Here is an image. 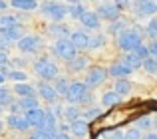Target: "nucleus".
Here are the masks:
<instances>
[{
	"instance_id": "nucleus-1",
	"label": "nucleus",
	"mask_w": 157,
	"mask_h": 139,
	"mask_svg": "<svg viewBox=\"0 0 157 139\" xmlns=\"http://www.w3.org/2000/svg\"><path fill=\"white\" fill-rule=\"evenodd\" d=\"M66 100H68L72 105L90 103V101H92V88H88L86 81H70Z\"/></svg>"
},
{
	"instance_id": "nucleus-2",
	"label": "nucleus",
	"mask_w": 157,
	"mask_h": 139,
	"mask_svg": "<svg viewBox=\"0 0 157 139\" xmlns=\"http://www.w3.org/2000/svg\"><path fill=\"white\" fill-rule=\"evenodd\" d=\"M141 42H143L141 34H139L137 30H133V28H123L117 34V48L123 54H125V52H133L135 46H139Z\"/></svg>"
},
{
	"instance_id": "nucleus-3",
	"label": "nucleus",
	"mask_w": 157,
	"mask_h": 139,
	"mask_svg": "<svg viewBox=\"0 0 157 139\" xmlns=\"http://www.w3.org/2000/svg\"><path fill=\"white\" fill-rule=\"evenodd\" d=\"M40 10H42V14L48 16L52 22H62V20L68 16V6H64V4H60V2H54V0L42 4Z\"/></svg>"
},
{
	"instance_id": "nucleus-4",
	"label": "nucleus",
	"mask_w": 157,
	"mask_h": 139,
	"mask_svg": "<svg viewBox=\"0 0 157 139\" xmlns=\"http://www.w3.org/2000/svg\"><path fill=\"white\" fill-rule=\"evenodd\" d=\"M16 48H18L22 54H36V52L42 48V40L36 34H24L22 38L16 42Z\"/></svg>"
},
{
	"instance_id": "nucleus-5",
	"label": "nucleus",
	"mask_w": 157,
	"mask_h": 139,
	"mask_svg": "<svg viewBox=\"0 0 157 139\" xmlns=\"http://www.w3.org/2000/svg\"><path fill=\"white\" fill-rule=\"evenodd\" d=\"M54 54H56L58 58L70 62V60L78 54V50L74 48V44L70 42V38H58L56 42H54Z\"/></svg>"
},
{
	"instance_id": "nucleus-6",
	"label": "nucleus",
	"mask_w": 157,
	"mask_h": 139,
	"mask_svg": "<svg viewBox=\"0 0 157 139\" xmlns=\"http://www.w3.org/2000/svg\"><path fill=\"white\" fill-rule=\"evenodd\" d=\"M34 70L42 80H54V77H58V66L48 58H40L34 64Z\"/></svg>"
},
{
	"instance_id": "nucleus-7",
	"label": "nucleus",
	"mask_w": 157,
	"mask_h": 139,
	"mask_svg": "<svg viewBox=\"0 0 157 139\" xmlns=\"http://www.w3.org/2000/svg\"><path fill=\"white\" fill-rule=\"evenodd\" d=\"M105 80H107V70L105 68H101V66L88 68V73H86V84H88V88L96 89V88H100Z\"/></svg>"
},
{
	"instance_id": "nucleus-8",
	"label": "nucleus",
	"mask_w": 157,
	"mask_h": 139,
	"mask_svg": "<svg viewBox=\"0 0 157 139\" xmlns=\"http://www.w3.org/2000/svg\"><path fill=\"white\" fill-rule=\"evenodd\" d=\"M96 14L100 16V20H107V22H115L121 16V10L115 6L113 2H101L100 8L96 10Z\"/></svg>"
},
{
	"instance_id": "nucleus-9",
	"label": "nucleus",
	"mask_w": 157,
	"mask_h": 139,
	"mask_svg": "<svg viewBox=\"0 0 157 139\" xmlns=\"http://www.w3.org/2000/svg\"><path fill=\"white\" fill-rule=\"evenodd\" d=\"M36 93H38V96L42 97L46 103H56L58 97H60V96H58V92L54 89V85H50L46 80H42V81L38 84V88H36Z\"/></svg>"
},
{
	"instance_id": "nucleus-10",
	"label": "nucleus",
	"mask_w": 157,
	"mask_h": 139,
	"mask_svg": "<svg viewBox=\"0 0 157 139\" xmlns=\"http://www.w3.org/2000/svg\"><path fill=\"white\" fill-rule=\"evenodd\" d=\"M6 125L10 129H16V131H28L30 129V125H28L26 117L22 115V113H10L6 119Z\"/></svg>"
},
{
	"instance_id": "nucleus-11",
	"label": "nucleus",
	"mask_w": 157,
	"mask_h": 139,
	"mask_svg": "<svg viewBox=\"0 0 157 139\" xmlns=\"http://www.w3.org/2000/svg\"><path fill=\"white\" fill-rule=\"evenodd\" d=\"M133 12H135V16H153L157 12V2H153V0H141V2H135Z\"/></svg>"
},
{
	"instance_id": "nucleus-12",
	"label": "nucleus",
	"mask_w": 157,
	"mask_h": 139,
	"mask_svg": "<svg viewBox=\"0 0 157 139\" xmlns=\"http://www.w3.org/2000/svg\"><path fill=\"white\" fill-rule=\"evenodd\" d=\"M70 42L74 44L76 50H88V44H90V36L86 34L84 30H76L70 34Z\"/></svg>"
},
{
	"instance_id": "nucleus-13",
	"label": "nucleus",
	"mask_w": 157,
	"mask_h": 139,
	"mask_svg": "<svg viewBox=\"0 0 157 139\" xmlns=\"http://www.w3.org/2000/svg\"><path fill=\"white\" fill-rule=\"evenodd\" d=\"M22 32H24V28L20 26V24H16V26H12V28H8V30H4V32H0V38L4 40V42H18L20 38H22Z\"/></svg>"
},
{
	"instance_id": "nucleus-14",
	"label": "nucleus",
	"mask_w": 157,
	"mask_h": 139,
	"mask_svg": "<svg viewBox=\"0 0 157 139\" xmlns=\"http://www.w3.org/2000/svg\"><path fill=\"white\" fill-rule=\"evenodd\" d=\"M80 22H82V26H84V28H90V30H98V28H100V24H101V20H100V16H98L96 12L86 10V12H84V16L80 18Z\"/></svg>"
},
{
	"instance_id": "nucleus-15",
	"label": "nucleus",
	"mask_w": 157,
	"mask_h": 139,
	"mask_svg": "<svg viewBox=\"0 0 157 139\" xmlns=\"http://www.w3.org/2000/svg\"><path fill=\"white\" fill-rule=\"evenodd\" d=\"M131 72H133V70L127 68L125 64L119 60V62H113V64L109 66V70H107V76H111V77H127Z\"/></svg>"
},
{
	"instance_id": "nucleus-16",
	"label": "nucleus",
	"mask_w": 157,
	"mask_h": 139,
	"mask_svg": "<svg viewBox=\"0 0 157 139\" xmlns=\"http://www.w3.org/2000/svg\"><path fill=\"white\" fill-rule=\"evenodd\" d=\"M24 117H26L30 127H40L42 125V117H44V109H40V107L28 109V111H24Z\"/></svg>"
},
{
	"instance_id": "nucleus-17",
	"label": "nucleus",
	"mask_w": 157,
	"mask_h": 139,
	"mask_svg": "<svg viewBox=\"0 0 157 139\" xmlns=\"http://www.w3.org/2000/svg\"><path fill=\"white\" fill-rule=\"evenodd\" d=\"M14 93L20 97H38V93H36V88L30 84H26V81H20V84H14Z\"/></svg>"
},
{
	"instance_id": "nucleus-18",
	"label": "nucleus",
	"mask_w": 157,
	"mask_h": 139,
	"mask_svg": "<svg viewBox=\"0 0 157 139\" xmlns=\"http://www.w3.org/2000/svg\"><path fill=\"white\" fill-rule=\"evenodd\" d=\"M42 129H48V131H56L58 133V117L54 115L52 109H46L44 111V117H42Z\"/></svg>"
},
{
	"instance_id": "nucleus-19",
	"label": "nucleus",
	"mask_w": 157,
	"mask_h": 139,
	"mask_svg": "<svg viewBox=\"0 0 157 139\" xmlns=\"http://www.w3.org/2000/svg\"><path fill=\"white\" fill-rule=\"evenodd\" d=\"M88 127H90L88 121L82 119V117H80V119H74L72 123H70V129H72V133L76 137H86V135H88V131H90Z\"/></svg>"
},
{
	"instance_id": "nucleus-20",
	"label": "nucleus",
	"mask_w": 157,
	"mask_h": 139,
	"mask_svg": "<svg viewBox=\"0 0 157 139\" xmlns=\"http://www.w3.org/2000/svg\"><path fill=\"white\" fill-rule=\"evenodd\" d=\"M88 64H90L88 56H74L68 62V68H70V72H82V70L88 68Z\"/></svg>"
},
{
	"instance_id": "nucleus-21",
	"label": "nucleus",
	"mask_w": 157,
	"mask_h": 139,
	"mask_svg": "<svg viewBox=\"0 0 157 139\" xmlns=\"http://www.w3.org/2000/svg\"><path fill=\"white\" fill-rule=\"evenodd\" d=\"M121 100H123V97L111 89V92H105L104 96H101V105H104V107H113V105L121 103Z\"/></svg>"
},
{
	"instance_id": "nucleus-22",
	"label": "nucleus",
	"mask_w": 157,
	"mask_h": 139,
	"mask_svg": "<svg viewBox=\"0 0 157 139\" xmlns=\"http://www.w3.org/2000/svg\"><path fill=\"white\" fill-rule=\"evenodd\" d=\"M115 93H119V96H129L131 92V81L125 80V77H115V88H113Z\"/></svg>"
},
{
	"instance_id": "nucleus-23",
	"label": "nucleus",
	"mask_w": 157,
	"mask_h": 139,
	"mask_svg": "<svg viewBox=\"0 0 157 139\" xmlns=\"http://www.w3.org/2000/svg\"><path fill=\"white\" fill-rule=\"evenodd\" d=\"M121 62L125 64L127 68H131V70L135 72L137 68H141V62H143V60L139 58V56L135 54V52H125V56H123V60H121Z\"/></svg>"
},
{
	"instance_id": "nucleus-24",
	"label": "nucleus",
	"mask_w": 157,
	"mask_h": 139,
	"mask_svg": "<svg viewBox=\"0 0 157 139\" xmlns=\"http://www.w3.org/2000/svg\"><path fill=\"white\" fill-rule=\"evenodd\" d=\"M10 6L18 8V10H36L38 0H10Z\"/></svg>"
},
{
	"instance_id": "nucleus-25",
	"label": "nucleus",
	"mask_w": 157,
	"mask_h": 139,
	"mask_svg": "<svg viewBox=\"0 0 157 139\" xmlns=\"http://www.w3.org/2000/svg\"><path fill=\"white\" fill-rule=\"evenodd\" d=\"M62 115H64L66 119H70V121L80 119V117H82V109H80V105H72V103H70L66 109H62Z\"/></svg>"
},
{
	"instance_id": "nucleus-26",
	"label": "nucleus",
	"mask_w": 157,
	"mask_h": 139,
	"mask_svg": "<svg viewBox=\"0 0 157 139\" xmlns=\"http://www.w3.org/2000/svg\"><path fill=\"white\" fill-rule=\"evenodd\" d=\"M50 34L56 36V38H68L70 30L62 22H54V24H50Z\"/></svg>"
},
{
	"instance_id": "nucleus-27",
	"label": "nucleus",
	"mask_w": 157,
	"mask_h": 139,
	"mask_svg": "<svg viewBox=\"0 0 157 139\" xmlns=\"http://www.w3.org/2000/svg\"><path fill=\"white\" fill-rule=\"evenodd\" d=\"M16 24H18V16H12V14H2L0 16V32L16 26Z\"/></svg>"
},
{
	"instance_id": "nucleus-28",
	"label": "nucleus",
	"mask_w": 157,
	"mask_h": 139,
	"mask_svg": "<svg viewBox=\"0 0 157 139\" xmlns=\"http://www.w3.org/2000/svg\"><path fill=\"white\" fill-rule=\"evenodd\" d=\"M105 36L104 34H94L90 36V44H88V50H100V48L105 46Z\"/></svg>"
},
{
	"instance_id": "nucleus-29",
	"label": "nucleus",
	"mask_w": 157,
	"mask_h": 139,
	"mask_svg": "<svg viewBox=\"0 0 157 139\" xmlns=\"http://www.w3.org/2000/svg\"><path fill=\"white\" fill-rule=\"evenodd\" d=\"M141 68L145 70L147 73H157V58L155 56H147V58H143V62H141Z\"/></svg>"
},
{
	"instance_id": "nucleus-30",
	"label": "nucleus",
	"mask_w": 157,
	"mask_h": 139,
	"mask_svg": "<svg viewBox=\"0 0 157 139\" xmlns=\"http://www.w3.org/2000/svg\"><path fill=\"white\" fill-rule=\"evenodd\" d=\"M84 12H86L84 4H70V6H68V16L74 18V20H80L82 16H84Z\"/></svg>"
},
{
	"instance_id": "nucleus-31",
	"label": "nucleus",
	"mask_w": 157,
	"mask_h": 139,
	"mask_svg": "<svg viewBox=\"0 0 157 139\" xmlns=\"http://www.w3.org/2000/svg\"><path fill=\"white\" fill-rule=\"evenodd\" d=\"M68 88H70L68 77H58L56 84H54V89H56L58 96H62V97H66V93H68Z\"/></svg>"
},
{
	"instance_id": "nucleus-32",
	"label": "nucleus",
	"mask_w": 157,
	"mask_h": 139,
	"mask_svg": "<svg viewBox=\"0 0 157 139\" xmlns=\"http://www.w3.org/2000/svg\"><path fill=\"white\" fill-rule=\"evenodd\" d=\"M18 105L22 107V111H28V109L38 107V97H20Z\"/></svg>"
},
{
	"instance_id": "nucleus-33",
	"label": "nucleus",
	"mask_w": 157,
	"mask_h": 139,
	"mask_svg": "<svg viewBox=\"0 0 157 139\" xmlns=\"http://www.w3.org/2000/svg\"><path fill=\"white\" fill-rule=\"evenodd\" d=\"M56 131H48V129H42V127H36L34 131L30 133V139H54Z\"/></svg>"
},
{
	"instance_id": "nucleus-34",
	"label": "nucleus",
	"mask_w": 157,
	"mask_h": 139,
	"mask_svg": "<svg viewBox=\"0 0 157 139\" xmlns=\"http://www.w3.org/2000/svg\"><path fill=\"white\" fill-rule=\"evenodd\" d=\"M6 77H8V80H12L14 84H20V81H26L28 80V76L24 72H20V70H8Z\"/></svg>"
},
{
	"instance_id": "nucleus-35",
	"label": "nucleus",
	"mask_w": 157,
	"mask_h": 139,
	"mask_svg": "<svg viewBox=\"0 0 157 139\" xmlns=\"http://www.w3.org/2000/svg\"><path fill=\"white\" fill-rule=\"evenodd\" d=\"M12 103V92L6 88H0V105H10Z\"/></svg>"
},
{
	"instance_id": "nucleus-36",
	"label": "nucleus",
	"mask_w": 157,
	"mask_h": 139,
	"mask_svg": "<svg viewBox=\"0 0 157 139\" xmlns=\"http://www.w3.org/2000/svg\"><path fill=\"white\" fill-rule=\"evenodd\" d=\"M82 115L86 117V121L88 119H98V117L101 115V109L100 107H88L86 111H82Z\"/></svg>"
},
{
	"instance_id": "nucleus-37",
	"label": "nucleus",
	"mask_w": 157,
	"mask_h": 139,
	"mask_svg": "<svg viewBox=\"0 0 157 139\" xmlns=\"http://www.w3.org/2000/svg\"><path fill=\"white\" fill-rule=\"evenodd\" d=\"M145 34L149 36L151 40L157 38V18H151L149 20V24H147V28H145Z\"/></svg>"
},
{
	"instance_id": "nucleus-38",
	"label": "nucleus",
	"mask_w": 157,
	"mask_h": 139,
	"mask_svg": "<svg viewBox=\"0 0 157 139\" xmlns=\"http://www.w3.org/2000/svg\"><path fill=\"white\" fill-rule=\"evenodd\" d=\"M151 125H153V119H151V117H147V115L145 117H139V119L135 121V127L141 129V131H143V129H149Z\"/></svg>"
},
{
	"instance_id": "nucleus-39",
	"label": "nucleus",
	"mask_w": 157,
	"mask_h": 139,
	"mask_svg": "<svg viewBox=\"0 0 157 139\" xmlns=\"http://www.w3.org/2000/svg\"><path fill=\"white\" fill-rule=\"evenodd\" d=\"M123 139H141V129H137V127H131L129 131H125V135H123Z\"/></svg>"
},
{
	"instance_id": "nucleus-40",
	"label": "nucleus",
	"mask_w": 157,
	"mask_h": 139,
	"mask_svg": "<svg viewBox=\"0 0 157 139\" xmlns=\"http://www.w3.org/2000/svg\"><path fill=\"white\" fill-rule=\"evenodd\" d=\"M133 52H135V54H137V56H139V58H141V60L149 56V52H147V46H145V44H143V42L139 44V46H135V50H133Z\"/></svg>"
},
{
	"instance_id": "nucleus-41",
	"label": "nucleus",
	"mask_w": 157,
	"mask_h": 139,
	"mask_svg": "<svg viewBox=\"0 0 157 139\" xmlns=\"http://www.w3.org/2000/svg\"><path fill=\"white\" fill-rule=\"evenodd\" d=\"M117 30H123V24H121V20H115V22H109V28H107V32H109V34H117Z\"/></svg>"
},
{
	"instance_id": "nucleus-42",
	"label": "nucleus",
	"mask_w": 157,
	"mask_h": 139,
	"mask_svg": "<svg viewBox=\"0 0 157 139\" xmlns=\"http://www.w3.org/2000/svg\"><path fill=\"white\" fill-rule=\"evenodd\" d=\"M147 52H149V56H155V58H157V38L151 40V42L147 44Z\"/></svg>"
},
{
	"instance_id": "nucleus-43",
	"label": "nucleus",
	"mask_w": 157,
	"mask_h": 139,
	"mask_svg": "<svg viewBox=\"0 0 157 139\" xmlns=\"http://www.w3.org/2000/svg\"><path fill=\"white\" fill-rule=\"evenodd\" d=\"M2 66H8V54L4 50H0V68Z\"/></svg>"
},
{
	"instance_id": "nucleus-44",
	"label": "nucleus",
	"mask_w": 157,
	"mask_h": 139,
	"mask_svg": "<svg viewBox=\"0 0 157 139\" xmlns=\"http://www.w3.org/2000/svg\"><path fill=\"white\" fill-rule=\"evenodd\" d=\"M113 4L119 8V10H121V8H127V6H129V0H113Z\"/></svg>"
},
{
	"instance_id": "nucleus-45",
	"label": "nucleus",
	"mask_w": 157,
	"mask_h": 139,
	"mask_svg": "<svg viewBox=\"0 0 157 139\" xmlns=\"http://www.w3.org/2000/svg\"><path fill=\"white\" fill-rule=\"evenodd\" d=\"M10 111H12V113H20V111H22V107L18 105V101H16V103L12 101V103H10Z\"/></svg>"
},
{
	"instance_id": "nucleus-46",
	"label": "nucleus",
	"mask_w": 157,
	"mask_h": 139,
	"mask_svg": "<svg viewBox=\"0 0 157 139\" xmlns=\"http://www.w3.org/2000/svg\"><path fill=\"white\" fill-rule=\"evenodd\" d=\"M107 139H123V133H121V131H113Z\"/></svg>"
},
{
	"instance_id": "nucleus-47",
	"label": "nucleus",
	"mask_w": 157,
	"mask_h": 139,
	"mask_svg": "<svg viewBox=\"0 0 157 139\" xmlns=\"http://www.w3.org/2000/svg\"><path fill=\"white\" fill-rule=\"evenodd\" d=\"M54 139H70V137H68V133H62L60 131V133H56V135H54Z\"/></svg>"
},
{
	"instance_id": "nucleus-48",
	"label": "nucleus",
	"mask_w": 157,
	"mask_h": 139,
	"mask_svg": "<svg viewBox=\"0 0 157 139\" xmlns=\"http://www.w3.org/2000/svg\"><path fill=\"white\" fill-rule=\"evenodd\" d=\"M141 139H157V133H147V135H143Z\"/></svg>"
},
{
	"instance_id": "nucleus-49",
	"label": "nucleus",
	"mask_w": 157,
	"mask_h": 139,
	"mask_svg": "<svg viewBox=\"0 0 157 139\" xmlns=\"http://www.w3.org/2000/svg\"><path fill=\"white\" fill-rule=\"evenodd\" d=\"M66 2H68V4H82L84 0H66Z\"/></svg>"
},
{
	"instance_id": "nucleus-50",
	"label": "nucleus",
	"mask_w": 157,
	"mask_h": 139,
	"mask_svg": "<svg viewBox=\"0 0 157 139\" xmlns=\"http://www.w3.org/2000/svg\"><path fill=\"white\" fill-rule=\"evenodd\" d=\"M4 81H6V76H4V73H0V85H2Z\"/></svg>"
},
{
	"instance_id": "nucleus-51",
	"label": "nucleus",
	"mask_w": 157,
	"mask_h": 139,
	"mask_svg": "<svg viewBox=\"0 0 157 139\" xmlns=\"http://www.w3.org/2000/svg\"><path fill=\"white\" fill-rule=\"evenodd\" d=\"M6 6H8V4L4 2V0H0V10H4V8H6Z\"/></svg>"
},
{
	"instance_id": "nucleus-52",
	"label": "nucleus",
	"mask_w": 157,
	"mask_h": 139,
	"mask_svg": "<svg viewBox=\"0 0 157 139\" xmlns=\"http://www.w3.org/2000/svg\"><path fill=\"white\" fill-rule=\"evenodd\" d=\"M2 129H4V123H2V121H0V133H2Z\"/></svg>"
},
{
	"instance_id": "nucleus-53",
	"label": "nucleus",
	"mask_w": 157,
	"mask_h": 139,
	"mask_svg": "<svg viewBox=\"0 0 157 139\" xmlns=\"http://www.w3.org/2000/svg\"><path fill=\"white\" fill-rule=\"evenodd\" d=\"M96 2H104V0H96Z\"/></svg>"
},
{
	"instance_id": "nucleus-54",
	"label": "nucleus",
	"mask_w": 157,
	"mask_h": 139,
	"mask_svg": "<svg viewBox=\"0 0 157 139\" xmlns=\"http://www.w3.org/2000/svg\"><path fill=\"white\" fill-rule=\"evenodd\" d=\"M155 125H157V117H155Z\"/></svg>"
},
{
	"instance_id": "nucleus-55",
	"label": "nucleus",
	"mask_w": 157,
	"mask_h": 139,
	"mask_svg": "<svg viewBox=\"0 0 157 139\" xmlns=\"http://www.w3.org/2000/svg\"><path fill=\"white\" fill-rule=\"evenodd\" d=\"M0 111H2V105H0Z\"/></svg>"
},
{
	"instance_id": "nucleus-56",
	"label": "nucleus",
	"mask_w": 157,
	"mask_h": 139,
	"mask_svg": "<svg viewBox=\"0 0 157 139\" xmlns=\"http://www.w3.org/2000/svg\"><path fill=\"white\" fill-rule=\"evenodd\" d=\"M135 2H141V0H135Z\"/></svg>"
}]
</instances>
